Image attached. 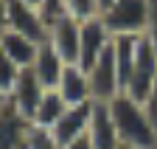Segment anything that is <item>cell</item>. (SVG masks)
I'll list each match as a JSON object with an SVG mask.
<instances>
[{
    "label": "cell",
    "mask_w": 157,
    "mask_h": 149,
    "mask_svg": "<svg viewBox=\"0 0 157 149\" xmlns=\"http://www.w3.org/2000/svg\"><path fill=\"white\" fill-rule=\"evenodd\" d=\"M23 149H62V146H59V141L53 138L51 129L31 124L28 132H25V143H23Z\"/></svg>",
    "instance_id": "cell-17"
},
{
    "label": "cell",
    "mask_w": 157,
    "mask_h": 149,
    "mask_svg": "<svg viewBox=\"0 0 157 149\" xmlns=\"http://www.w3.org/2000/svg\"><path fill=\"white\" fill-rule=\"evenodd\" d=\"M143 110H146V116H149V124H151V129H154V135H157V84L151 87V93H149V99L143 101Z\"/></svg>",
    "instance_id": "cell-20"
},
{
    "label": "cell",
    "mask_w": 157,
    "mask_h": 149,
    "mask_svg": "<svg viewBox=\"0 0 157 149\" xmlns=\"http://www.w3.org/2000/svg\"><path fill=\"white\" fill-rule=\"evenodd\" d=\"M42 96H45V87L39 84V79L34 76V70L28 68V70H20V76H17V82H14V90L9 93V101L14 104V110L23 118H34V113H36V107H39V101H42Z\"/></svg>",
    "instance_id": "cell-7"
},
{
    "label": "cell",
    "mask_w": 157,
    "mask_h": 149,
    "mask_svg": "<svg viewBox=\"0 0 157 149\" xmlns=\"http://www.w3.org/2000/svg\"><path fill=\"white\" fill-rule=\"evenodd\" d=\"M112 34L107 31L101 17H93V20L82 23V45H78V68L84 73L93 70V65L98 62V57L109 48Z\"/></svg>",
    "instance_id": "cell-6"
},
{
    "label": "cell",
    "mask_w": 157,
    "mask_h": 149,
    "mask_svg": "<svg viewBox=\"0 0 157 149\" xmlns=\"http://www.w3.org/2000/svg\"><path fill=\"white\" fill-rule=\"evenodd\" d=\"M31 70L45 90H56L59 79H62V70H65V62L48 42H39V51H36V59H34Z\"/></svg>",
    "instance_id": "cell-14"
},
{
    "label": "cell",
    "mask_w": 157,
    "mask_h": 149,
    "mask_svg": "<svg viewBox=\"0 0 157 149\" xmlns=\"http://www.w3.org/2000/svg\"><path fill=\"white\" fill-rule=\"evenodd\" d=\"M65 149H93V143H90V138L84 135V138H78V141H73V143H67Z\"/></svg>",
    "instance_id": "cell-22"
},
{
    "label": "cell",
    "mask_w": 157,
    "mask_h": 149,
    "mask_svg": "<svg viewBox=\"0 0 157 149\" xmlns=\"http://www.w3.org/2000/svg\"><path fill=\"white\" fill-rule=\"evenodd\" d=\"M112 3H115V0H98V9H101V14H104V11H107Z\"/></svg>",
    "instance_id": "cell-24"
},
{
    "label": "cell",
    "mask_w": 157,
    "mask_h": 149,
    "mask_svg": "<svg viewBox=\"0 0 157 149\" xmlns=\"http://www.w3.org/2000/svg\"><path fill=\"white\" fill-rule=\"evenodd\" d=\"M90 79V90H93V101H104L109 104L115 96H121V79H118V65H115V51L112 42L109 48L98 57V62L93 65V70L87 73Z\"/></svg>",
    "instance_id": "cell-4"
},
{
    "label": "cell",
    "mask_w": 157,
    "mask_h": 149,
    "mask_svg": "<svg viewBox=\"0 0 157 149\" xmlns=\"http://www.w3.org/2000/svg\"><path fill=\"white\" fill-rule=\"evenodd\" d=\"M151 14V0H115L101 14L112 37H146Z\"/></svg>",
    "instance_id": "cell-2"
},
{
    "label": "cell",
    "mask_w": 157,
    "mask_h": 149,
    "mask_svg": "<svg viewBox=\"0 0 157 149\" xmlns=\"http://www.w3.org/2000/svg\"><path fill=\"white\" fill-rule=\"evenodd\" d=\"M93 104L95 101H87V104H78V107H67V113L59 118V124L51 129L53 138L59 141V146H67L78 138H84L87 135V129H90V118H93Z\"/></svg>",
    "instance_id": "cell-8"
},
{
    "label": "cell",
    "mask_w": 157,
    "mask_h": 149,
    "mask_svg": "<svg viewBox=\"0 0 157 149\" xmlns=\"http://www.w3.org/2000/svg\"><path fill=\"white\" fill-rule=\"evenodd\" d=\"M0 101H3V96H0Z\"/></svg>",
    "instance_id": "cell-26"
},
{
    "label": "cell",
    "mask_w": 157,
    "mask_h": 149,
    "mask_svg": "<svg viewBox=\"0 0 157 149\" xmlns=\"http://www.w3.org/2000/svg\"><path fill=\"white\" fill-rule=\"evenodd\" d=\"M65 113H67V104H65L62 96H59V90H45V96H42V101H39V107H36L31 124L45 127V129H53Z\"/></svg>",
    "instance_id": "cell-16"
},
{
    "label": "cell",
    "mask_w": 157,
    "mask_h": 149,
    "mask_svg": "<svg viewBox=\"0 0 157 149\" xmlns=\"http://www.w3.org/2000/svg\"><path fill=\"white\" fill-rule=\"evenodd\" d=\"M0 48H3V53H6L20 70H28V68H34L39 42H34V40H28V37L6 28L3 34H0Z\"/></svg>",
    "instance_id": "cell-13"
},
{
    "label": "cell",
    "mask_w": 157,
    "mask_h": 149,
    "mask_svg": "<svg viewBox=\"0 0 157 149\" xmlns=\"http://www.w3.org/2000/svg\"><path fill=\"white\" fill-rule=\"evenodd\" d=\"M87 138L93 143V149H121V138H118V129L109 113V104L95 101L93 104V118H90V129Z\"/></svg>",
    "instance_id": "cell-9"
},
{
    "label": "cell",
    "mask_w": 157,
    "mask_h": 149,
    "mask_svg": "<svg viewBox=\"0 0 157 149\" xmlns=\"http://www.w3.org/2000/svg\"><path fill=\"white\" fill-rule=\"evenodd\" d=\"M31 121L14 110L9 99L0 101V149H23Z\"/></svg>",
    "instance_id": "cell-11"
},
{
    "label": "cell",
    "mask_w": 157,
    "mask_h": 149,
    "mask_svg": "<svg viewBox=\"0 0 157 149\" xmlns=\"http://www.w3.org/2000/svg\"><path fill=\"white\" fill-rule=\"evenodd\" d=\"M65 11L78 23H87L93 17H101V9H98V0H65Z\"/></svg>",
    "instance_id": "cell-18"
},
{
    "label": "cell",
    "mask_w": 157,
    "mask_h": 149,
    "mask_svg": "<svg viewBox=\"0 0 157 149\" xmlns=\"http://www.w3.org/2000/svg\"><path fill=\"white\" fill-rule=\"evenodd\" d=\"M20 3H23V6H28V9H34V11H39L45 0H20Z\"/></svg>",
    "instance_id": "cell-23"
},
{
    "label": "cell",
    "mask_w": 157,
    "mask_h": 149,
    "mask_svg": "<svg viewBox=\"0 0 157 149\" xmlns=\"http://www.w3.org/2000/svg\"><path fill=\"white\" fill-rule=\"evenodd\" d=\"M9 28V0H0V34Z\"/></svg>",
    "instance_id": "cell-21"
},
{
    "label": "cell",
    "mask_w": 157,
    "mask_h": 149,
    "mask_svg": "<svg viewBox=\"0 0 157 149\" xmlns=\"http://www.w3.org/2000/svg\"><path fill=\"white\" fill-rule=\"evenodd\" d=\"M121 149H129V146H121Z\"/></svg>",
    "instance_id": "cell-25"
},
{
    "label": "cell",
    "mask_w": 157,
    "mask_h": 149,
    "mask_svg": "<svg viewBox=\"0 0 157 149\" xmlns=\"http://www.w3.org/2000/svg\"><path fill=\"white\" fill-rule=\"evenodd\" d=\"M137 42L140 37H112V51H115V65H118V79H121V90H126L135 57H137Z\"/></svg>",
    "instance_id": "cell-15"
},
{
    "label": "cell",
    "mask_w": 157,
    "mask_h": 149,
    "mask_svg": "<svg viewBox=\"0 0 157 149\" xmlns=\"http://www.w3.org/2000/svg\"><path fill=\"white\" fill-rule=\"evenodd\" d=\"M154 149H157V146H154Z\"/></svg>",
    "instance_id": "cell-27"
},
{
    "label": "cell",
    "mask_w": 157,
    "mask_h": 149,
    "mask_svg": "<svg viewBox=\"0 0 157 149\" xmlns=\"http://www.w3.org/2000/svg\"><path fill=\"white\" fill-rule=\"evenodd\" d=\"M9 31H17L34 42H45L48 37V25L39 17V11L23 6L20 0H9Z\"/></svg>",
    "instance_id": "cell-10"
},
{
    "label": "cell",
    "mask_w": 157,
    "mask_h": 149,
    "mask_svg": "<svg viewBox=\"0 0 157 149\" xmlns=\"http://www.w3.org/2000/svg\"><path fill=\"white\" fill-rule=\"evenodd\" d=\"M109 113H112V121L118 129V138H121V146H129V149H154L157 146V135H154L140 101L121 93L109 101Z\"/></svg>",
    "instance_id": "cell-1"
},
{
    "label": "cell",
    "mask_w": 157,
    "mask_h": 149,
    "mask_svg": "<svg viewBox=\"0 0 157 149\" xmlns=\"http://www.w3.org/2000/svg\"><path fill=\"white\" fill-rule=\"evenodd\" d=\"M20 76V68L3 53V48H0V96L9 99V93L14 90V82Z\"/></svg>",
    "instance_id": "cell-19"
},
{
    "label": "cell",
    "mask_w": 157,
    "mask_h": 149,
    "mask_svg": "<svg viewBox=\"0 0 157 149\" xmlns=\"http://www.w3.org/2000/svg\"><path fill=\"white\" fill-rule=\"evenodd\" d=\"M45 42L62 57L65 65H78V45H82V23L73 20L70 14L59 17L56 23L48 25Z\"/></svg>",
    "instance_id": "cell-5"
},
{
    "label": "cell",
    "mask_w": 157,
    "mask_h": 149,
    "mask_svg": "<svg viewBox=\"0 0 157 149\" xmlns=\"http://www.w3.org/2000/svg\"><path fill=\"white\" fill-rule=\"evenodd\" d=\"M154 84H157V45L151 40H146V37H140L135 68H132V76H129V84H126L124 93L143 104Z\"/></svg>",
    "instance_id": "cell-3"
},
{
    "label": "cell",
    "mask_w": 157,
    "mask_h": 149,
    "mask_svg": "<svg viewBox=\"0 0 157 149\" xmlns=\"http://www.w3.org/2000/svg\"><path fill=\"white\" fill-rule=\"evenodd\" d=\"M56 90H59V96L65 99V104H67V107H78V104L93 101L90 79H87V73L78 68V65H65L62 79H59Z\"/></svg>",
    "instance_id": "cell-12"
}]
</instances>
